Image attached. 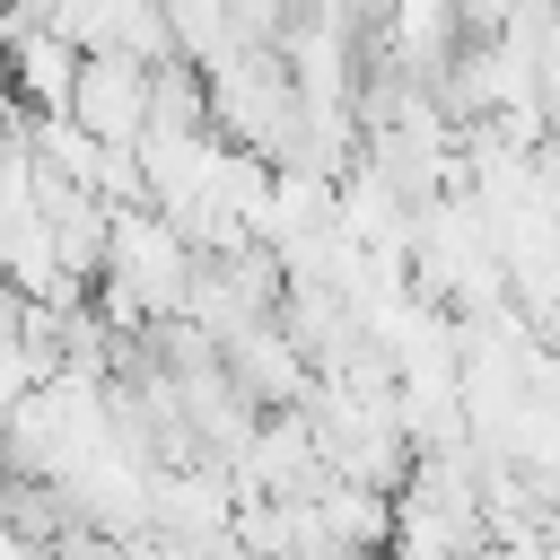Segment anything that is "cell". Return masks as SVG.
<instances>
[{"label": "cell", "instance_id": "obj_3", "mask_svg": "<svg viewBox=\"0 0 560 560\" xmlns=\"http://www.w3.org/2000/svg\"><path fill=\"white\" fill-rule=\"evenodd\" d=\"M44 376H52V368H44V359H35V350H26L18 332H0V411H9L18 394H35Z\"/></svg>", "mask_w": 560, "mask_h": 560}, {"label": "cell", "instance_id": "obj_2", "mask_svg": "<svg viewBox=\"0 0 560 560\" xmlns=\"http://www.w3.org/2000/svg\"><path fill=\"white\" fill-rule=\"evenodd\" d=\"M70 70H79V44H61L44 18L9 26V96H26V105H61V96H70Z\"/></svg>", "mask_w": 560, "mask_h": 560}, {"label": "cell", "instance_id": "obj_1", "mask_svg": "<svg viewBox=\"0 0 560 560\" xmlns=\"http://www.w3.org/2000/svg\"><path fill=\"white\" fill-rule=\"evenodd\" d=\"M61 114L88 122L96 140H140V122H149V61H131V52H114V44H105V52H79Z\"/></svg>", "mask_w": 560, "mask_h": 560}]
</instances>
